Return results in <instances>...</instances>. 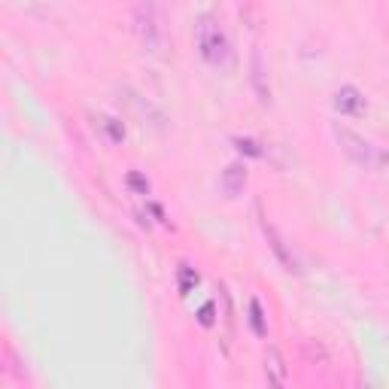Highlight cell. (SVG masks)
I'll list each match as a JSON object with an SVG mask.
<instances>
[{"label": "cell", "mask_w": 389, "mask_h": 389, "mask_svg": "<svg viewBox=\"0 0 389 389\" xmlns=\"http://www.w3.org/2000/svg\"><path fill=\"white\" fill-rule=\"evenodd\" d=\"M213 313H216V304H213V301H207V304H204V308H201V310H198V322H201V326H204V328H210V326H213V322H216V317H213Z\"/></svg>", "instance_id": "obj_12"}, {"label": "cell", "mask_w": 389, "mask_h": 389, "mask_svg": "<svg viewBox=\"0 0 389 389\" xmlns=\"http://www.w3.org/2000/svg\"><path fill=\"white\" fill-rule=\"evenodd\" d=\"M246 183H250V173H246V164H244V161H231V164H225V170H222V177H219V189H222V195H225L228 201L241 198L244 189H246Z\"/></svg>", "instance_id": "obj_6"}, {"label": "cell", "mask_w": 389, "mask_h": 389, "mask_svg": "<svg viewBox=\"0 0 389 389\" xmlns=\"http://www.w3.org/2000/svg\"><path fill=\"white\" fill-rule=\"evenodd\" d=\"M250 328H253L255 338H268V322H264V310H262L259 298L250 301Z\"/></svg>", "instance_id": "obj_9"}, {"label": "cell", "mask_w": 389, "mask_h": 389, "mask_svg": "<svg viewBox=\"0 0 389 389\" xmlns=\"http://www.w3.org/2000/svg\"><path fill=\"white\" fill-rule=\"evenodd\" d=\"M235 146L241 149L244 155H253V159H262V155H264V149H262V143H255L253 137H235Z\"/></svg>", "instance_id": "obj_10"}, {"label": "cell", "mask_w": 389, "mask_h": 389, "mask_svg": "<svg viewBox=\"0 0 389 389\" xmlns=\"http://www.w3.org/2000/svg\"><path fill=\"white\" fill-rule=\"evenodd\" d=\"M262 371H264V380H268V386H286L289 371H286L283 353H280L277 347H268V350H264V356H262Z\"/></svg>", "instance_id": "obj_8"}, {"label": "cell", "mask_w": 389, "mask_h": 389, "mask_svg": "<svg viewBox=\"0 0 389 389\" xmlns=\"http://www.w3.org/2000/svg\"><path fill=\"white\" fill-rule=\"evenodd\" d=\"M134 31L149 52H159L164 46V24H161V10L155 0H140L134 6Z\"/></svg>", "instance_id": "obj_3"}, {"label": "cell", "mask_w": 389, "mask_h": 389, "mask_svg": "<svg viewBox=\"0 0 389 389\" xmlns=\"http://www.w3.org/2000/svg\"><path fill=\"white\" fill-rule=\"evenodd\" d=\"M250 86H253V95L262 106H271V82H268V68H264V58H262V49L255 46L250 52Z\"/></svg>", "instance_id": "obj_5"}, {"label": "cell", "mask_w": 389, "mask_h": 389, "mask_svg": "<svg viewBox=\"0 0 389 389\" xmlns=\"http://www.w3.org/2000/svg\"><path fill=\"white\" fill-rule=\"evenodd\" d=\"M195 43H198V55L207 64H213V68H222L231 58V40L225 34V28H222V22L213 19V15H201L198 19Z\"/></svg>", "instance_id": "obj_1"}, {"label": "cell", "mask_w": 389, "mask_h": 389, "mask_svg": "<svg viewBox=\"0 0 389 389\" xmlns=\"http://www.w3.org/2000/svg\"><path fill=\"white\" fill-rule=\"evenodd\" d=\"M128 186L134 189V192H140V195H146V192H149V180H143L137 170H131V173H128Z\"/></svg>", "instance_id": "obj_13"}, {"label": "cell", "mask_w": 389, "mask_h": 389, "mask_svg": "<svg viewBox=\"0 0 389 389\" xmlns=\"http://www.w3.org/2000/svg\"><path fill=\"white\" fill-rule=\"evenodd\" d=\"M332 106L341 116H362L368 104H365V95H362L356 86H341L332 97Z\"/></svg>", "instance_id": "obj_7"}, {"label": "cell", "mask_w": 389, "mask_h": 389, "mask_svg": "<svg viewBox=\"0 0 389 389\" xmlns=\"http://www.w3.org/2000/svg\"><path fill=\"white\" fill-rule=\"evenodd\" d=\"M332 134H335L338 146H341V152L347 155V159H353L356 164H362V168H380L383 161H389L386 152H380L371 140H365L362 134H356L353 128L332 125Z\"/></svg>", "instance_id": "obj_2"}, {"label": "cell", "mask_w": 389, "mask_h": 389, "mask_svg": "<svg viewBox=\"0 0 389 389\" xmlns=\"http://www.w3.org/2000/svg\"><path fill=\"white\" fill-rule=\"evenodd\" d=\"M259 225H262V235H264V241H268L271 253L280 259V264H283L286 271H292V274H301V271H304L301 262H298L292 244H286V237L280 235V228L274 225V222H268V216H259Z\"/></svg>", "instance_id": "obj_4"}, {"label": "cell", "mask_w": 389, "mask_h": 389, "mask_svg": "<svg viewBox=\"0 0 389 389\" xmlns=\"http://www.w3.org/2000/svg\"><path fill=\"white\" fill-rule=\"evenodd\" d=\"M104 128L110 131V140H113V143H119V140L125 137V128H122L116 119H104Z\"/></svg>", "instance_id": "obj_14"}, {"label": "cell", "mask_w": 389, "mask_h": 389, "mask_svg": "<svg viewBox=\"0 0 389 389\" xmlns=\"http://www.w3.org/2000/svg\"><path fill=\"white\" fill-rule=\"evenodd\" d=\"M192 286H198V271H192L189 264H180V292H189Z\"/></svg>", "instance_id": "obj_11"}]
</instances>
